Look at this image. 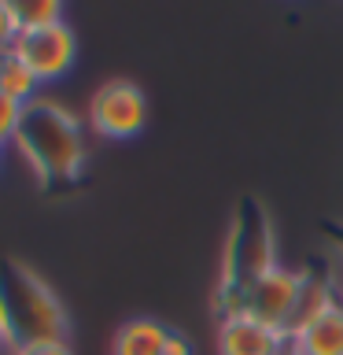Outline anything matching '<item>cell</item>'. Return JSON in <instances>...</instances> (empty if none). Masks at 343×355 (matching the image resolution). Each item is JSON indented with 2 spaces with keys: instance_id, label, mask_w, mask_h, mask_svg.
Here are the masks:
<instances>
[{
  "instance_id": "cell-1",
  "label": "cell",
  "mask_w": 343,
  "mask_h": 355,
  "mask_svg": "<svg viewBox=\"0 0 343 355\" xmlns=\"http://www.w3.org/2000/svg\"><path fill=\"white\" fill-rule=\"evenodd\" d=\"M19 152L26 155L33 174L41 182H74L85 163V137L82 122H77L66 107L52 104V100H33L22 107L15 141Z\"/></svg>"
},
{
  "instance_id": "cell-2",
  "label": "cell",
  "mask_w": 343,
  "mask_h": 355,
  "mask_svg": "<svg viewBox=\"0 0 343 355\" xmlns=\"http://www.w3.org/2000/svg\"><path fill=\"white\" fill-rule=\"evenodd\" d=\"M0 318H4L11 352L30 344L66 340V311L59 296L30 266L15 259L0 263Z\"/></svg>"
},
{
  "instance_id": "cell-3",
  "label": "cell",
  "mask_w": 343,
  "mask_h": 355,
  "mask_svg": "<svg viewBox=\"0 0 343 355\" xmlns=\"http://www.w3.org/2000/svg\"><path fill=\"white\" fill-rule=\"evenodd\" d=\"M273 266H277L273 222L259 200L248 196V200H240L229 244H225V274H221V304H225V315H237L243 288L251 282H259Z\"/></svg>"
},
{
  "instance_id": "cell-4",
  "label": "cell",
  "mask_w": 343,
  "mask_h": 355,
  "mask_svg": "<svg viewBox=\"0 0 343 355\" xmlns=\"http://www.w3.org/2000/svg\"><path fill=\"white\" fill-rule=\"evenodd\" d=\"M89 122L100 137L129 141L148 126V100L133 82H107L89 104Z\"/></svg>"
},
{
  "instance_id": "cell-5",
  "label": "cell",
  "mask_w": 343,
  "mask_h": 355,
  "mask_svg": "<svg viewBox=\"0 0 343 355\" xmlns=\"http://www.w3.org/2000/svg\"><path fill=\"white\" fill-rule=\"evenodd\" d=\"M22 63L37 74V82H59V78L74 67L77 60V37L66 22H55V26H44V30H33V33H19L15 49Z\"/></svg>"
},
{
  "instance_id": "cell-6",
  "label": "cell",
  "mask_w": 343,
  "mask_h": 355,
  "mask_svg": "<svg viewBox=\"0 0 343 355\" xmlns=\"http://www.w3.org/2000/svg\"><path fill=\"white\" fill-rule=\"evenodd\" d=\"M299 288H303V274L273 266V270H266L259 277V282H251L243 288L237 311L251 315L254 322H262V326H273V329L284 333V322H288V315H292V307L299 300Z\"/></svg>"
},
{
  "instance_id": "cell-7",
  "label": "cell",
  "mask_w": 343,
  "mask_h": 355,
  "mask_svg": "<svg viewBox=\"0 0 343 355\" xmlns=\"http://www.w3.org/2000/svg\"><path fill=\"white\" fill-rule=\"evenodd\" d=\"M288 344V337L273 326H262L251 315H225L218 333V352L221 355H277Z\"/></svg>"
},
{
  "instance_id": "cell-8",
  "label": "cell",
  "mask_w": 343,
  "mask_h": 355,
  "mask_svg": "<svg viewBox=\"0 0 343 355\" xmlns=\"http://www.w3.org/2000/svg\"><path fill=\"white\" fill-rule=\"evenodd\" d=\"M332 307H336V300H332V285L321 282V277H314V274H303L299 300H295L292 315H288V322H284V337L295 340L306 326H314V322L325 315V311H332Z\"/></svg>"
},
{
  "instance_id": "cell-9",
  "label": "cell",
  "mask_w": 343,
  "mask_h": 355,
  "mask_svg": "<svg viewBox=\"0 0 343 355\" xmlns=\"http://www.w3.org/2000/svg\"><path fill=\"white\" fill-rule=\"evenodd\" d=\"M292 344L299 355H343V307L336 304L332 311H325Z\"/></svg>"
},
{
  "instance_id": "cell-10",
  "label": "cell",
  "mask_w": 343,
  "mask_h": 355,
  "mask_svg": "<svg viewBox=\"0 0 343 355\" xmlns=\"http://www.w3.org/2000/svg\"><path fill=\"white\" fill-rule=\"evenodd\" d=\"M170 329L155 318H133L118 329L115 337V355H163Z\"/></svg>"
},
{
  "instance_id": "cell-11",
  "label": "cell",
  "mask_w": 343,
  "mask_h": 355,
  "mask_svg": "<svg viewBox=\"0 0 343 355\" xmlns=\"http://www.w3.org/2000/svg\"><path fill=\"white\" fill-rule=\"evenodd\" d=\"M37 89H41L37 74H33L15 52H4V55H0V93H4L8 100H15V104L26 107V104H33V100H37Z\"/></svg>"
},
{
  "instance_id": "cell-12",
  "label": "cell",
  "mask_w": 343,
  "mask_h": 355,
  "mask_svg": "<svg viewBox=\"0 0 343 355\" xmlns=\"http://www.w3.org/2000/svg\"><path fill=\"white\" fill-rule=\"evenodd\" d=\"M11 15H15L19 33H33L63 22V4H55V0H22V4H11Z\"/></svg>"
},
{
  "instance_id": "cell-13",
  "label": "cell",
  "mask_w": 343,
  "mask_h": 355,
  "mask_svg": "<svg viewBox=\"0 0 343 355\" xmlns=\"http://www.w3.org/2000/svg\"><path fill=\"white\" fill-rule=\"evenodd\" d=\"M19 119H22V104H15V100H8L4 93H0V144L15 141Z\"/></svg>"
},
{
  "instance_id": "cell-14",
  "label": "cell",
  "mask_w": 343,
  "mask_h": 355,
  "mask_svg": "<svg viewBox=\"0 0 343 355\" xmlns=\"http://www.w3.org/2000/svg\"><path fill=\"white\" fill-rule=\"evenodd\" d=\"M15 41H19L15 15H11V4H4V0H0V55L15 49Z\"/></svg>"
},
{
  "instance_id": "cell-15",
  "label": "cell",
  "mask_w": 343,
  "mask_h": 355,
  "mask_svg": "<svg viewBox=\"0 0 343 355\" xmlns=\"http://www.w3.org/2000/svg\"><path fill=\"white\" fill-rule=\"evenodd\" d=\"M15 355H74L66 340H48V344H30V348H19Z\"/></svg>"
},
{
  "instance_id": "cell-16",
  "label": "cell",
  "mask_w": 343,
  "mask_h": 355,
  "mask_svg": "<svg viewBox=\"0 0 343 355\" xmlns=\"http://www.w3.org/2000/svg\"><path fill=\"white\" fill-rule=\"evenodd\" d=\"M163 355H192V344H188L181 333L170 329V340H166V352H163Z\"/></svg>"
},
{
  "instance_id": "cell-17",
  "label": "cell",
  "mask_w": 343,
  "mask_h": 355,
  "mask_svg": "<svg viewBox=\"0 0 343 355\" xmlns=\"http://www.w3.org/2000/svg\"><path fill=\"white\" fill-rule=\"evenodd\" d=\"M325 230H328V241H332V244H336V252L343 255V226H340V222H328V226H325Z\"/></svg>"
},
{
  "instance_id": "cell-18",
  "label": "cell",
  "mask_w": 343,
  "mask_h": 355,
  "mask_svg": "<svg viewBox=\"0 0 343 355\" xmlns=\"http://www.w3.org/2000/svg\"><path fill=\"white\" fill-rule=\"evenodd\" d=\"M0 355H15L11 352V340H8V329H4V318H0Z\"/></svg>"
},
{
  "instance_id": "cell-19",
  "label": "cell",
  "mask_w": 343,
  "mask_h": 355,
  "mask_svg": "<svg viewBox=\"0 0 343 355\" xmlns=\"http://www.w3.org/2000/svg\"><path fill=\"white\" fill-rule=\"evenodd\" d=\"M277 355H299V352H295V344H292V340H288V344H284V348H281V352H277Z\"/></svg>"
},
{
  "instance_id": "cell-20",
  "label": "cell",
  "mask_w": 343,
  "mask_h": 355,
  "mask_svg": "<svg viewBox=\"0 0 343 355\" xmlns=\"http://www.w3.org/2000/svg\"><path fill=\"white\" fill-rule=\"evenodd\" d=\"M0 159H4V144H0Z\"/></svg>"
}]
</instances>
